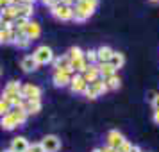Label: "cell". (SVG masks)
Listing matches in <instances>:
<instances>
[{"mask_svg": "<svg viewBox=\"0 0 159 152\" xmlns=\"http://www.w3.org/2000/svg\"><path fill=\"white\" fill-rule=\"evenodd\" d=\"M98 7V0H77L73 6V22L82 23L91 18Z\"/></svg>", "mask_w": 159, "mask_h": 152, "instance_id": "obj_1", "label": "cell"}, {"mask_svg": "<svg viewBox=\"0 0 159 152\" xmlns=\"http://www.w3.org/2000/svg\"><path fill=\"white\" fill-rule=\"evenodd\" d=\"M0 152H11V150H9V149H7V150H0Z\"/></svg>", "mask_w": 159, "mask_h": 152, "instance_id": "obj_37", "label": "cell"}, {"mask_svg": "<svg viewBox=\"0 0 159 152\" xmlns=\"http://www.w3.org/2000/svg\"><path fill=\"white\" fill-rule=\"evenodd\" d=\"M150 2H159V0H150Z\"/></svg>", "mask_w": 159, "mask_h": 152, "instance_id": "obj_38", "label": "cell"}, {"mask_svg": "<svg viewBox=\"0 0 159 152\" xmlns=\"http://www.w3.org/2000/svg\"><path fill=\"white\" fill-rule=\"evenodd\" d=\"M50 13L54 18H57L61 22H70L73 20V6H66V4H56L54 7H50Z\"/></svg>", "mask_w": 159, "mask_h": 152, "instance_id": "obj_4", "label": "cell"}, {"mask_svg": "<svg viewBox=\"0 0 159 152\" xmlns=\"http://www.w3.org/2000/svg\"><path fill=\"white\" fill-rule=\"evenodd\" d=\"M11 109H13L11 102L6 99H0V116H6L7 113H11Z\"/></svg>", "mask_w": 159, "mask_h": 152, "instance_id": "obj_24", "label": "cell"}, {"mask_svg": "<svg viewBox=\"0 0 159 152\" xmlns=\"http://www.w3.org/2000/svg\"><path fill=\"white\" fill-rule=\"evenodd\" d=\"M72 72H57L54 70V75H52V82L56 88H65L70 86V81H72Z\"/></svg>", "mask_w": 159, "mask_h": 152, "instance_id": "obj_8", "label": "cell"}, {"mask_svg": "<svg viewBox=\"0 0 159 152\" xmlns=\"http://www.w3.org/2000/svg\"><path fill=\"white\" fill-rule=\"evenodd\" d=\"M20 97L23 100H39L41 97V88L34 84H23L20 90Z\"/></svg>", "mask_w": 159, "mask_h": 152, "instance_id": "obj_6", "label": "cell"}, {"mask_svg": "<svg viewBox=\"0 0 159 152\" xmlns=\"http://www.w3.org/2000/svg\"><path fill=\"white\" fill-rule=\"evenodd\" d=\"M113 48L111 47H107V45H102L100 48H97V63L98 65H106V63H109V59H111V56H113Z\"/></svg>", "mask_w": 159, "mask_h": 152, "instance_id": "obj_14", "label": "cell"}, {"mask_svg": "<svg viewBox=\"0 0 159 152\" xmlns=\"http://www.w3.org/2000/svg\"><path fill=\"white\" fill-rule=\"evenodd\" d=\"M86 81L82 79V75L80 73H73L72 75V81H70V90H72L73 93H84V90H86Z\"/></svg>", "mask_w": 159, "mask_h": 152, "instance_id": "obj_11", "label": "cell"}, {"mask_svg": "<svg viewBox=\"0 0 159 152\" xmlns=\"http://www.w3.org/2000/svg\"><path fill=\"white\" fill-rule=\"evenodd\" d=\"M32 13H34V6H29V4H18L16 6V18L30 20Z\"/></svg>", "mask_w": 159, "mask_h": 152, "instance_id": "obj_16", "label": "cell"}, {"mask_svg": "<svg viewBox=\"0 0 159 152\" xmlns=\"http://www.w3.org/2000/svg\"><path fill=\"white\" fill-rule=\"evenodd\" d=\"M29 145H30V143L27 141V138L16 136V138H13L9 150H11V152H27V150H29Z\"/></svg>", "mask_w": 159, "mask_h": 152, "instance_id": "obj_12", "label": "cell"}, {"mask_svg": "<svg viewBox=\"0 0 159 152\" xmlns=\"http://www.w3.org/2000/svg\"><path fill=\"white\" fill-rule=\"evenodd\" d=\"M82 75V79L86 81V84H89V82H93V81L100 79V75H98V65H88L86 70L80 73Z\"/></svg>", "mask_w": 159, "mask_h": 152, "instance_id": "obj_15", "label": "cell"}, {"mask_svg": "<svg viewBox=\"0 0 159 152\" xmlns=\"http://www.w3.org/2000/svg\"><path fill=\"white\" fill-rule=\"evenodd\" d=\"M130 152H143V150H141L138 145H132V147H130Z\"/></svg>", "mask_w": 159, "mask_h": 152, "instance_id": "obj_32", "label": "cell"}, {"mask_svg": "<svg viewBox=\"0 0 159 152\" xmlns=\"http://www.w3.org/2000/svg\"><path fill=\"white\" fill-rule=\"evenodd\" d=\"M109 65L113 66L115 70H120V68L125 65V56H123L122 52H113V56L109 59Z\"/></svg>", "mask_w": 159, "mask_h": 152, "instance_id": "obj_20", "label": "cell"}, {"mask_svg": "<svg viewBox=\"0 0 159 152\" xmlns=\"http://www.w3.org/2000/svg\"><path fill=\"white\" fill-rule=\"evenodd\" d=\"M6 6H11V4H9V0H0V9H4Z\"/></svg>", "mask_w": 159, "mask_h": 152, "instance_id": "obj_30", "label": "cell"}, {"mask_svg": "<svg viewBox=\"0 0 159 152\" xmlns=\"http://www.w3.org/2000/svg\"><path fill=\"white\" fill-rule=\"evenodd\" d=\"M20 66H22L23 72H27V73L38 70V63L34 61V58H32V56H25V58L20 61Z\"/></svg>", "mask_w": 159, "mask_h": 152, "instance_id": "obj_18", "label": "cell"}, {"mask_svg": "<svg viewBox=\"0 0 159 152\" xmlns=\"http://www.w3.org/2000/svg\"><path fill=\"white\" fill-rule=\"evenodd\" d=\"M77 0H61V4H66V6H73Z\"/></svg>", "mask_w": 159, "mask_h": 152, "instance_id": "obj_31", "label": "cell"}, {"mask_svg": "<svg viewBox=\"0 0 159 152\" xmlns=\"http://www.w3.org/2000/svg\"><path fill=\"white\" fill-rule=\"evenodd\" d=\"M20 30H22L23 34L29 38L30 41H32V39H38V38H39V34H41V27H39V23L30 22V20L25 23V25H23Z\"/></svg>", "mask_w": 159, "mask_h": 152, "instance_id": "obj_9", "label": "cell"}, {"mask_svg": "<svg viewBox=\"0 0 159 152\" xmlns=\"http://www.w3.org/2000/svg\"><path fill=\"white\" fill-rule=\"evenodd\" d=\"M98 75H100V79L106 81V79H109V77L116 75V70L109 65V63H106V65H98Z\"/></svg>", "mask_w": 159, "mask_h": 152, "instance_id": "obj_21", "label": "cell"}, {"mask_svg": "<svg viewBox=\"0 0 159 152\" xmlns=\"http://www.w3.org/2000/svg\"><path fill=\"white\" fill-rule=\"evenodd\" d=\"M104 93H107V86H106L104 79H97L93 82H89L86 86V90H84V95H86L88 99H91V100L102 97Z\"/></svg>", "mask_w": 159, "mask_h": 152, "instance_id": "obj_3", "label": "cell"}, {"mask_svg": "<svg viewBox=\"0 0 159 152\" xmlns=\"http://www.w3.org/2000/svg\"><path fill=\"white\" fill-rule=\"evenodd\" d=\"M152 120H154V123H157L159 125V109H154V116H152Z\"/></svg>", "mask_w": 159, "mask_h": 152, "instance_id": "obj_29", "label": "cell"}, {"mask_svg": "<svg viewBox=\"0 0 159 152\" xmlns=\"http://www.w3.org/2000/svg\"><path fill=\"white\" fill-rule=\"evenodd\" d=\"M25 120H27V113H25L23 109L13 108L11 109V113H7L6 116L0 118V127L6 129V131H13V129H16V127L23 125Z\"/></svg>", "mask_w": 159, "mask_h": 152, "instance_id": "obj_2", "label": "cell"}, {"mask_svg": "<svg viewBox=\"0 0 159 152\" xmlns=\"http://www.w3.org/2000/svg\"><path fill=\"white\" fill-rule=\"evenodd\" d=\"M102 152H116V150H115V149H111V147H104Z\"/></svg>", "mask_w": 159, "mask_h": 152, "instance_id": "obj_34", "label": "cell"}, {"mask_svg": "<svg viewBox=\"0 0 159 152\" xmlns=\"http://www.w3.org/2000/svg\"><path fill=\"white\" fill-rule=\"evenodd\" d=\"M16 38V30L11 27V29H0V45L2 43H15Z\"/></svg>", "mask_w": 159, "mask_h": 152, "instance_id": "obj_19", "label": "cell"}, {"mask_svg": "<svg viewBox=\"0 0 159 152\" xmlns=\"http://www.w3.org/2000/svg\"><path fill=\"white\" fill-rule=\"evenodd\" d=\"M84 61H86L88 65H97V50L84 52Z\"/></svg>", "mask_w": 159, "mask_h": 152, "instance_id": "obj_25", "label": "cell"}, {"mask_svg": "<svg viewBox=\"0 0 159 152\" xmlns=\"http://www.w3.org/2000/svg\"><path fill=\"white\" fill-rule=\"evenodd\" d=\"M22 109L27 113V116L36 115V113H39V109H41V102L39 100H23Z\"/></svg>", "mask_w": 159, "mask_h": 152, "instance_id": "obj_17", "label": "cell"}, {"mask_svg": "<svg viewBox=\"0 0 159 152\" xmlns=\"http://www.w3.org/2000/svg\"><path fill=\"white\" fill-rule=\"evenodd\" d=\"M57 2H61V0H57Z\"/></svg>", "mask_w": 159, "mask_h": 152, "instance_id": "obj_39", "label": "cell"}, {"mask_svg": "<svg viewBox=\"0 0 159 152\" xmlns=\"http://www.w3.org/2000/svg\"><path fill=\"white\" fill-rule=\"evenodd\" d=\"M16 30V38H15V43L18 45V48H27V47H29L30 45V39L27 36H25V34H23L22 30L20 29H15Z\"/></svg>", "mask_w": 159, "mask_h": 152, "instance_id": "obj_22", "label": "cell"}, {"mask_svg": "<svg viewBox=\"0 0 159 152\" xmlns=\"http://www.w3.org/2000/svg\"><path fill=\"white\" fill-rule=\"evenodd\" d=\"M34 2H36V0H22L20 4H29V6H34Z\"/></svg>", "mask_w": 159, "mask_h": 152, "instance_id": "obj_33", "label": "cell"}, {"mask_svg": "<svg viewBox=\"0 0 159 152\" xmlns=\"http://www.w3.org/2000/svg\"><path fill=\"white\" fill-rule=\"evenodd\" d=\"M32 58H34V61L38 63V66H41V65H50L52 61H54V52H52L50 47L41 45V47H38L36 50H34Z\"/></svg>", "mask_w": 159, "mask_h": 152, "instance_id": "obj_5", "label": "cell"}, {"mask_svg": "<svg viewBox=\"0 0 159 152\" xmlns=\"http://www.w3.org/2000/svg\"><path fill=\"white\" fill-rule=\"evenodd\" d=\"M123 141H125V136H123L120 131L113 129V131H109L107 132V147H111V149H115L116 150Z\"/></svg>", "mask_w": 159, "mask_h": 152, "instance_id": "obj_10", "label": "cell"}, {"mask_svg": "<svg viewBox=\"0 0 159 152\" xmlns=\"http://www.w3.org/2000/svg\"><path fill=\"white\" fill-rule=\"evenodd\" d=\"M52 65H54V68H56L57 72H72V68H70V58H68L66 54L59 56V58H54Z\"/></svg>", "mask_w": 159, "mask_h": 152, "instance_id": "obj_13", "label": "cell"}, {"mask_svg": "<svg viewBox=\"0 0 159 152\" xmlns=\"http://www.w3.org/2000/svg\"><path fill=\"white\" fill-rule=\"evenodd\" d=\"M27 152H45V149L41 143H32V145H29V150Z\"/></svg>", "mask_w": 159, "mask_h": 152, "instance_id": "obj_27", "label": "cell"}, {"mask_svg": "<svg viewBox=\"0 0 159 152\" xmlns=\"http://www.w3.org/2000/svg\"><path fill=\"white\" fill-rule=\"evenodd\" d=\"M130 147H132V143H130V141H127V140H125V141H123V143L120 145L118 149H116V152H130Z\"/></svg>", "mask_w": 159, "mask_h": 152, "instance_id": "obj_26", "label": "cell"}, {"mask_svg": "<svg viewBox=\"0 0 159 152\" xmlns=\"http://www.w3.org/2000/svg\"><path fill=\"white\" fill-rule=\"evenodd\" d=\"M39 143L43 145L45 152H57L59 149H61V140H59V136H56V134H47Z\"/></svg>", "mask_w": 159, "mask_h": 152, "instance_id": "obj_7", "label": "cell"}, {"mask_svg": "<svg viewBox=\"0 0 159 152\" xmlns=\"http://www.w3.org/2000/svg\"><path fill=\"white\" fill-rule=\"evenodd\" d=\"M152 106H154V109H159V93L152 97Z\"/></svg>", "mask_w": 159, "mask_h": 152, "instance_id": "obj_28", "label": "cell"}, {"mask_svg": "<svg viewBox=\"0 0 159 152\" xmlns=\"http://www.w3.org/2000/svg\"><path fill=\"white\" fill-rule=\"evenodd\" d=\"M91 152H102V149H93Z\"/></svg>", "mask_w": 159, "mask_h": 152, "instance_id": "obj_36", "label": "cell"}, {"mask_svg": "<svg viewBox=\"0 0 159 152\" xmlns=\"http://www.w3.org/2000/svg\"><path fill=\"white\" fill-rule=\"evenodd\" d=\"M104 82H106V86H107V91L109 90H118V88L122 86V79H120L118 75H113V77L106 79Z\"/></svg>", "mask_w": 159, "mask_h": 152, "instance_id": "obj_23", "label": "cell"}, {"mask_svg": "<svg viewBox=\"0 0 159 152\" xmlns=\"http://www.w3.org/2000/svg\"><path fill=\"white\" fill-rule=\"evenodd\" d=\"M20 2H22V0H9V4H11V6H18Z\"/></svg>", "mask_w": 159, "mask_h": 152, "instance_id": "obj_35", "label": "cell"}]
</instances>
